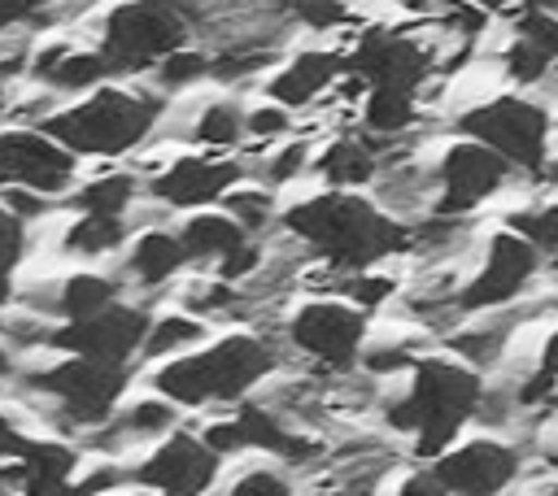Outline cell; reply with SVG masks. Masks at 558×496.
<instances>
[{
  "label": "cell",
  "mask_w": 558,
  "mask_h": 496,
  "mask_svg": "<svg viewBox=\"0 0 558 496\" xmlns=\"http://www.w3.org/2000/svg\"><path fill=\"white\" fill-rule=\"evenodd\" d=\"M283 222L336 270H366L410 244V231L397 218H388L366 196L336 191V187L292 204Z\"/></svg>",
  "instance_id": "obj_1"
},
{
  "label": "cell",
  "mask_w": 558,
  "mask_h": 496,
  "mask_svg": "<svg viewBox=\"0 0 558 496\" xmlns=\"http://www.w3.org/2000/svg\"><path fill=\"white\" fill-rule=\"evenodd\" d=\"M480 396H484V383L475 370L449 357H423L414 361L410 392L388 405V426L414 431V452L436 461L440 452L453 448L462 422L480 409Z\"/></svg>",
  "instance_id": "obj_2"
},
{
  "label": "cell",
  "mask_w": 558,
  "mask_h": 496,
  "mask_svg": "<svg viewBox=\"0 0 558 496\" xmlns=\"http://www.w3.org/2000/svg\"><path fill=\"white\" fill-rule=\"evenodd\" d=\"M275 370V348L257 335H227L201 352L174 357L153 374V387L174 405H214L240 400L253 383Z\"/></svg>",
  "instance_id": "obj_3"
},
{
  "label": "cell",
  "mask_w": 558,
  "mask_h": 496,
  "mask_svg": "<svg viewBox=\"0 0 558 496\" xmlns=\"http://www.w3.org/2000/svg\"><path fill=\"white\" fill-rule=\"evenodd\" d=\"M153 122H157V100L122 87H96L87 100L52 113L44 122V135L74 157H118L131 152L153 131Z\"/></svg>",
  "instance_id": "obj_4"
},
{
  "label": "cell",
  "mask_w": 558,
  "mask_h": 496,
  "mask_svg": "<svg viewBox=\"0 0 558 496\" xmlns=\"http://www.w3.org/2000/svg\"><path fill=\"white\" fill-rule=\"evenodd\" d=\"M183 44V17L174 4L161 0H126L105 17L100 52L113 65V74H135L144 65L166 61Z\"/></svg>",
  "instance_id": "obj_5"
},
{
  "label": "cell",
  "mask_w": 558,
  "mask_h": 496,
  "mask_svg": "<svg viewBox=\"0 0 558 496\" xmlns=\"http://www.w3.org/2000/svg\"><path fill=\"white\" fill-rule=\"evenodd\" d=\"M462 135H471L475 144L493 148L497 157H506L510 165H527L541 170L545 165V148H549V113L523 96H497L488 104H475L462 113Z\"/></svg>",
  "instance_id": "obj_6"
},
{
  "label": "cell",
  "mask_w": 558,
  "mask_h": 496,
  "mask_svg": "<svg viewBox=\"0 0 558 496\" xmlns=\"http://www.w3.org/2000/svg\"><path fill=\"white\" fill-rule=\"evenodd\" d=\"M126 383H131L126 365L96 361V357H65V361L31 374V387L57 396L74 422H105L113 413L118 396L126 392Z\"/></svg>",
  "instance_id": "obj_7"
},
{
  "label": "cell",
  "mask_w": 558,
  "mask_h": 496,
  "mask_svg": "<svg viewBox=\"0 0 558 496\" xmlns=\"http://www.w3.org/2000/svg\"><path fill=\"white\" fill-rule=\"evenodd\" d=\"M153 318L140 305H109L83 322H65L48 335L52 348L70 352V357H96V361H113L126 365L135 352H144Z\"/></svg>",
  "instance_id": "obj_8"
},
{
  "label": "cell",
  "mask_w": 558,
  "mask_h": 496,
  "mask_svg": "<svg viewBox=\"0 0 558 496\" xmlns=\"http://www.w3.org/2000/svg\"><path fill=\"white\" fill-rule=\"evenodd\" d=\"M362 335H366V313L357 305H344V300H310L288 322V339L301 352H310L336 370L357 361Z\"/></svg>",
  "instance_id": "obj_9"
},
{
  "label": "cell",
  "mask_w": 558,
  "mask_h": 496,
  "mask_svg": "<svg viewBox=\"0 0 558 496\" xmlns=\"http://www.w3.org/2000/svg\"><path fill=\"white\" fill-rule=\"evenodd\" d=\"M0 178L35 196H52L74 178V152L44 131H0Z\"/></svg>",
  "instance_id": "obj_10"
},
{
  "label": "cell",
  "mask_w": 558,
  "mask_h": 496,
  "mask_svg": "<svg viewBox=\"0 0 558 496\" xmlns=\"http://www.w3.org/2000/svg\"><path fill=\"white\" fill-rule=\"evenodd\" d=\"M349 70L366 78L371 91H418V83L427 78V52L401 30L371 26L353 48Z\"/></svg>",
  "instance_id": "obj_11"
},
{
  "label": "cell",
  "mask_w": 558,
  "mask_h": 496,
  "mask_svg": "<svg viewBox=\"0 0 558 496\" xmlns=\"http://www.w3.org/2000/svg\"><path fill=\"white\" fill-rule=\"evenodd\" d=\"M432 474L449 496H497L519 474V452L497 439H466L432 461Z\"/></svg>",
  "instance_id": "obj_12"
},
{
  "label": "cell",
  "mask_w": 558,
  "mask_h": 496,
  "mask_svg": "<svg viewBox=\"0 0 558 496\" xmlns=\"http://www.w3.org/2000/svg\"><path fill=\"white\" fill-rule=\"evenodd\" d=\"M532 270H536V248H532L523 235H514V231H497V235L488 239V252H484L480 274L462 287L458 305L471 309V313H475V309L506 305V300H514V296L527 287Z\"/></svg>",
  "instance_id": "obj_13"
},
{
  "label": "cell",
  "mask_w": 558,
  "mask_h": 496,
  "mask_svg": "<svg viewBox=\"0 0 558 496\" xmlns=\"http://www.w3.org/2000/svg\"><path fill=\"white\" fill-rule=\"evenodd\" d=\"M214 474H218V452L201 435H170L166 444H157L131 470V479L140 487L187 492V496H205V487L214 483Z\"/></svg>",
  "instance_id": "obj_14"
},
{
  "label": "cell",
  "mask_w": 558,
  "mask_h": 496,
  "mask_svg": "<svg viewBox=\"0 0 558 496\" xmlns=\"http://www.w3.org/2000/svg\"><path fill=\"white\" fill-rule=\"evenodd\" d=\"M506 157H497L493 148L475 144V139H458L445 161H440V213H466L480 200H488L501 183H506Z\"/></svg>",
  "instance_id": "obj_15"
},
{
  "label": "cell",
  "mask_w": 558,
  "mask_h": 496,
  "mask_svg": "<svg viewBox=\"0 0 558 496\" xmlns=\"http://www.w3.org/2000/svg\"><path fill=\"white\" fill-rule=\"evenodd\" d=\"M240 165L235 161H209V157H179L170 170H161L153 178V196L166 200L170 209H192V204H209L222 200L235 183H240Z\"/></svg>",
  "instance_id": "obj_16"
},
{
  "label": "cell",
  "mask_w": 558,
  "mask_h": 496,
  "mask_svg": "<svg viewBox=\"0 0 558 496\" xmlns=\"http://www.w3.org/2000/svg\"><path fill=\"white\" fill-rule=\"evenodd\" d=\"M336 74H340V57H331V52H296L270 78V100L283 104V109H301L314 96H323Z\"/></svg>",
  "instance_id": "obj_17"
},
{
  "label": "cell",
  "mask_w": 558,
  "mask_h": 496,
  "mask_svg": "<svg viewBox=\"0 0 558 496\" xmlns=\"http://www.w3.org/2000/svg\"><path fill=\"white\" fill-rule=\"evenodd\" d=\"M235 426H240V435H244V448H262V452H275V457H283V461H305V457L314 452L310 439L292 435V431H288L270 409H262V405H240Z\"/></svg>",
  "instance_id": "obj_18"
},
{
  "label": "cell",
  "mask_w": 558,
  "mask_h": 496,
  "mask_svg": "<svg viewBox=\"0 0 558 496\" xmlns=\"http://www.w3.org/2000/svg\"><path fill=\"white\" fill-rule=\"evenodd\" d=\"M179 239H183V248H187V257H227L231 248H240L248 235H244V226L231 218V213H192L187 222H183V231H179Z\"/></svg>",
  "instance_id": "obj_19"
},
{
  "label": "cell",
  "mask_w": 558,
  "mask_h": 496,
  "mask_svg": "<svg viewBox=\"0 0 558 496\" xmlns=\"http://www.w3.org/2000/svg\"><path fill=\"white\" fill-rule=\"evenodd\" d=\"M318 174H323L336 191H349V187L371 183V174H375V157H371V148H366L362 139L344 135V139H336V144L318 157Z\"/></svg>",
  "instance_id": "obj_20"
},
{
  "label": "cell",
  "mask_w": 558,
  "mask_h": 496,
  "mask_svg": "<svg viewBox=\"0 0 558 496\" xmlns=\"http://www.w3.org/2000/svg\"><path fill=\"white\" fill-rule=\"evenodd\" d=\"M113 296H118V283L113 278H105V274H70L65 287H61V296H57V313L65 322H83V318L118 305Z\"/></svg>",
  "instance_id": "obj_21"
},
{
  "label": "cell",
  "mask_w": 558,
  "mask_h": 496,
  "mask_svg": "<svg viewBox=\"0 0 558 496\" xmlns=\"http://www.w3.org/2000/svg\"><path fill=\"white\" fill-rule=\"evenodd\" d=\"M183 261H187L183 239H179V235H166V231L140 235V244H135V252H131V265H135L140 283H166Z\"/></svg>",
  "instance_id": "obj_22"
},
{
  "label": "cell",
  "mask_w": 558,
  "mask_h": 496,
  "mask_svg": "<svg viewBox=\"0 0 558 496\" xmlns=\"http://www.w3.org/2000/svg\"><path fill=\"white\" fill-rule=\"evenodd\" d=\"M131 196H135V178L118 170V174H100V178H92V183L74 196V204H78L83 213L122 218V213H126V204H131Z\"/></svg>",
  "instance_id": "obj_23"
},
{
  "label": "cell",
  "mask_w": 558,
  "mask_h": 496,
  "mask_svg": "<svg viewBox=\"0 0 558 496\" xmlns=\"http://www.w3.org/2000/svg\"><path fill=\"white\" fill-rule=\"evenodd\" d=\"M122 244V218H100V213H83L70 231H65V252L78 257H100L109 248Z\"/></svg>",
  "instance_id": "obj_24"
},
{
  "label": "cell",
  "mask_w": 558,
  "mask_h": 496,
  "mask_svg": "<svg viewBox=\"0 0 558 496\" xmlns=\"http://www.w3.org/2000/svg\"><path fill=\"white\" fill-rule=\"evenodd\" d=\"M113 74V65L105 61V52L96 48V52H70L65 48V57L44 74L48 83H57V87H70V91H83V87H96V83H105Z\"/></svg>",
  "instance_id": "obj_25"
},
{
  "label": "cell",
  "mask_w": 558,
  "mask_h": 496,
  "mask_svg": "<svg viewBox=\"0 0 558 496\" xmlns=\"http://www.w3.org/2000/svg\"><path fill=\"white\" fill-rule=\"evenodd\" d=\"M205 339V322L201 318H183V313H166L148 326V339H144V357H170L187 344H201Z\"/></svg>",
  "instance_id": "obj_26"
},
{
  "label": "cell",
  "mask_w": 558,
  "mask_h": 496,
  "mask_svg": "<svg viewBox=\"0 0 558 496\" xmlns=\"http://www.w3.org/2000/svg\"><path fill=\"white\" fill-rule=\"evenodd\" d=\"M240 135H244V113H240V104H231V100L209 104V109L196 117V126H192V139H196V144H209V148H231Z\"/></svg>",
  "instance_id": "obj_27"
},
{
  "label": "cell",
  "mask_w": 558,
  "mask_h": 496,
  "mask_svg": "<svg viewBox=\"0 0 558 496\" xmlns=\"http://www.w3.org/2000/svg\"><path fill=\"white\" fill-rule=\"evenodd\" d=\"M414 117V91H371L366 96V126L371 131H401Z\"/></svg>",
  "instance_id": "obj_28"
},
{
  "label": "cell",
  "mask_w": 558,
  "mask_h": 496,
  "mask_svg": "<svg viewBox=\"0 0 558 496\" xmlns=\"http://www.w3.org/2000/svg\"><path fill=\"white\" fill-rule=\"evenodd\" d=\"M122 426L131 435H157V431H170L174 426V400H135L126 413H122Z\"/></svg>",
  "instance_id": "obj_29"
},
{
  "label": "cell",
  "mask_w": 558,
  "mask_h": 496,
  "mask_svg": "<svg viewBox=\"0 0 558 496\" xmlns=\"http://www.w3.org/2000/svg\"><path fill=\"white\" fill-rule=\"evenodd\" d=\"M514 235H523L536 252L541 248H558V209H532V213H514L510 226Z\"/></svg>",
  "instance_id": "obj_30"
},
{
  "label": "cell",
  "mask_w": 558,
  "mask_h": 496,
  "mask_svg": "<svg viewBox=\"0 0 558 496\" xmlns=\"http://www.w3.org/2000/svg\"><path fill=\"white\" fill-rule=\"evenodd\" d=\"M554 387H558V331H549V339L541 344V361H536L532 379L523 383L519 400H523V405H536V400H541V396H549Z\"/></svg>",
  "instance_id": "obj_31"
},
{
  "label": "cell",
  "mask_w": 558,
  "mask_h": 496,
  "mask_svg": "<svg viewBox=\"0 0 558 496\" xmlns=\"http://www.w3.org/2000/svg\"><path fill=\"white\" fill-rule=\"evenodd\" d=\"M549 61H554V57L541 52V48H536L532 39H523V35L506 48V74H510L514 83H536V78L549 70Z\"/></svg>",
  "instance_id": "obj_32"
},
{
  "label": "cell",
  "mask_w": 558,
  "mask_h": 496,
  "mask_svg": "<svg viewBox=\"0 0 558 496\" xmlns=\"http://www.w3.org/2000/svg\"><path fill=\"white\" fill-rule=\"evenodd\" d=\"M22 239H26L22 218H17L13 209H0V300H4V292H9V274H13L17 257H22Z\"/></svg>",
  "instance_id": "obj_33"
},
{
  "label": "cell",
  "mask_w": 558,
  "mask_h": 496,
  "mask_svg": "<svg viewBox=\"0 0 558 496\" xmlns=\"http://www.w3.org/2000/svg\"><path fill=\"white\" fill-rule=\"evenodd\" d=\"M222 204H227V213H231L244 231H253V226H262V222L270 218V196H266V191H253V187H244V191H227Z\"/></svg>",
  "instance_id": "obj_34"
},
{
  "label": "cell",
  "mask_w": 558,
  "mask_h": 496,
  "mask_svg": "<svg viewBox=\"0 0 558 496\" xmlns=\"http://www.w3.org/2000/svg\"><path fill=\"white\" fill-rule=\"evenodd\" d=\"M344 292H349V305H357L362 313H371V309H379V305L397 292V283L384 278V274H353V278L344 283Z\"/></svg>",
  "instance_id": "obj_35"
},
{
  "label": "cell",
  "mask_w": 558,
  "mask_h": 496,
  "mask_svg": "<svg viewBox=\"0 0 558 496\" xmlns=\"http://www.w3.org/2000/svg\"><path fill=\"white\" fill-rule=\"evenodd\" d=\"M519 35L532 39L541 52L558 57V17H554V9H536V4H532V9L519 17Z\"/></svg>",
  "instance_id": "obj_36"
},
{
  "label": "cell",
  "mask_w": 558,
  "mask_h": 496,
  "mask_svg": "<svg viewBox=\"0 0 558 496\" xmlns=\"http://www.w3.org/2000/svg\"><path fill=\"white\" fill-rule=\"evenodd\" d=\"M157 74H161V83H170V87H183V83H196L201 74H209V61L201 57V52H170L161 65H157Z\"/></svg>",
  "instance_id": "obj_37"
},
{
  "label": "cell",
  "mask_w": 558,
  "mask_h": 496,
  "mask_svg": "<svg viewBox=\"0 0 558 496\" xmlns=\"http://www.w3.org/2000/svg\"><path fill=\"white\" fill-rule=\"evenodd\" d=\"M344 13H349L344 0H296V17L314 30H327V26L344 22Z\"/></svg>",
  "instance_id": "obj_38"
},
{
  "label": "cell",
  "mask_w": 558,
  "mask_h": 496,
  "mask_svg": "<svg viewBox=\"0 0 558 496\" xmlns=\"http://www.w3.org/2000/svg\"><path fill=\"white\" fill-rule=\"evenodd\" d=\"M257 261H262V248H257L253 239H244L240 248H231V252L218 261V278H222V283H235V278H244Z\"/></svg>",
  "instance_id": "obj_39"
},
{
  "label": "cell",
  "mask_w": 558,
  "mask_h": 496,
  "mask_svg": "<svg viewBox=\"0 0 558 496\" xmlns=\"http://www.w3.org/2000/svg\"><path fill=\"white\" fill-rule=\"evenodd\" d=\"M227 496H292V487H288L279 474H270V470H253V474H244Z\"/></svg>",
  "instance_id": "obj_40"
},
{
  "label": "cell",
  "mask_w": 558,
  "mask_h": 496,
  "mask_svg": "<svg viewBox=\"0 0 558 496\" xmlns=\"http://www.w3.org/2000/svg\"><path fill=\"white\" fill-rule=\"evenodd\" d=\"M244 131L248 135H279V131H288V109L283 104H262V109H253L248 117H244Z\"/></svg>",
  "instance_id": "obj_41"
},
{
  "label": "cell",
  "mask_w": 558,
  "mask_h": 496,
  "mask_svg": "<svg viewBox=\"0 0 558 496\" xmlns=\"http://www.w3.org/2000/svg\"><path fill=\"white\" fill-rule=\"evenodd\" d=\"M218 457H231V452H240L244 448V435H240V426H235V418L231 422H214V426H205V435H201Z\"/></svg>",
  "instance_id": "obj_42"
},
{
  "label": "cell",
  "mask_w": 558,
  "mask_h": 496,
  "mask_svg": "<svg viewBox=\"0 0 558 496\" xmlns=\"http://www.w3.org/2000/svg\"><path fill=\"white\" fill-rule=\"evenodd\" d=\"M305 161H310V148H305V144H288V148L270 161V178H275V183H288V178H296V174L305 170Z\"/></svg>",
  "instance_id": "obj_43"
},
{
  "label": "cell",
  "mask_w": 558,
  "mask_h": 496,
  "mask_svg": "<svg viewBox=\"0 0 558 496\" xmlns=\"http://www.w3.org/2000/svg\"><path fill=\"white\" fill-rule=\"evenodd\" d=\"M397 496H449V487L432 474V470H418V474H410L405 483H401V492Z\"/></svg>",
  "instance_id": "obj_44"
},
{
  "label": "cell",
  "mask_w": 558,
  "mask_h": 496,
  "mask_svg": "<svg viewBox=\"0 0 558 496\" xmlns=\"http://www.w3.org/2000/svg\"><path fill=\"white\" fill-rule=\"evenodd\" d=\"M44 4H52V0H0V30H9L13 22L31 17V13L44 9Z\"/></svg>",
  "instance_id": "obj_45"
},
{
  "label": "cell",
  "mask_w": 558,
  "mask_h": 496,
  "mask_svg": "<svg viewBox=\"0 0 558 496\" xmlns=\"http://www.w3.org/2000/svg\"><path fill=\"white\" fill-rule=\"evenodd\" d=\"M366 365L371 370H401V365H414L405 348H388V352H366Z\"/></svg>",
  "instance_id": "obj_46"
},
{
  "label": "cell",
  "mask_w": 558,
  "mask_h": 496,
  "mask_svg": "<svg viewBox=\"0 0 558 496\" xmlns=\"http://www.w3.org/2000/svg\"><path fill=\"white\" fill-rule=\"evenodd\" d=\"M22 444H26V435H17V431H13V422L0 413V457H17V452H22Z\"/></svg>",
  "instance_id": "obj_47"
},
{
  "label": "cell",
  "mask_w": 558,
  "mask_h": 496,
  "mask_svg": "<svg viewBox=\"0 0 558 496\" xmlns=\"http://www.w3.org/2000/svg\"><path fill=\"white\" fill-rule=\"evenodd\" d=\"M9 365H13V361H9V352H4V348H0V379H4V374H9Z\"/></svg>",
  "instance_id": "obj_48"
},
{
  "label": "cell",
  "mask_w": 558,
  "mask_h": 496,
  "mask_svg": "<svg viewBox=\"0 0 558 496\" xmlns=\"http://www.w3.org/2000/svg\"><path fill=\"white\" fill-rule=\"evenodd\" d=\"M536 9H558V0H532Z\"/></svg>",
  "instance_id": "obj_49"
},
{
  "label": "cell",
  "mask_w": 558,
  "mask_h": 496,
  "mask_svg": "<svg viewBox=\"0 0 558 496\" xmlns=\"http://www.w3.org/2000/svg\"><path fill=\"white\" fill-rule=\"evenodd\" d=\"M466 4H484V9H497V0H466Z\"/></svg>",
  "instance_id": "obj_50"
},
{
  "label": "cell",
  "mask_w": 558,
  "mask_h": 496,
  "mask_svg": "<svg viewBox=\"0 0 558 496\" xmlns=\"http://www.w3.org/2000/svg\"><path fill=\"white\" fill-rule=\"evenodd\" d=\"M549 178H554V183H558V161H554V165H549Z\"/></svg>",
  "instance_id": "obj_51"
},
{
  "label": "cell",
  "mask_w": 558,
  "mask_h": 496,
  "mask_svg": "<svg viewBox=\"0 0 558 496\" xmlns=\"http://www.w3.org/2000/svg\"><path fill=\"white\" fill-rule=\"evenodd\" d=\"M161 496H187V492H161Z\"/></svg>",
  "instance_id": "obj_52"
},
{
  "label": "cell",
  "mask_w": 558,
  "mask_h": 496,
  "mask_svg": "<svg viewBox=\"0 0 558 496\" xmlns=\"http://www.w3.org/2000/svg\"><path fill=\"white\" fill-rule=\"evenodd\" d=\"M0 113H4V91H0Z\"/></svg>",
  "instance_id": "obj_53"
},
{
  "label": "cell",
  "mask_w": 558,
  "mask_h": 496,
  "mask_svg": "<svg viewBox=\"0 0 558 496\" xmlns=\"http://www.w3.org/2000/svg\"><path fill=\"white\" fill-rule=\"evenodd\" d=\"M0 492H4V474H0Z\"/></svg>",
  "instance_id": "obj_54"
},
{
  "label": "cell",
  "mask_w": 558,
  "mask_h": 496,
  "mask_svg": "<svg viewBox=\"0 0 558 496\" xmlns=\"http://www.w3.org/2000/svg\"><path fill=\"white\" fill-rule=\"evenodd\" d=\"M549 461H554V466H558V452H554V457H549Z\"/></svg>",
  "instance_id": "obj_55"
},
{
  "label": "cell",
  "mask_w": 558,
  "mask_h": 496,
  "mask_svg": "<svg viewBox=\"0 0 558 496\" xmlns=\"http://www.w3.org/2000/svg\"><path fill=\"white\" fill-rule=\"evenodd\" d=\"M161 4H174V0H161Z\"/></svg>",
  "instance_id": "obj_56"
}]
</instances>
